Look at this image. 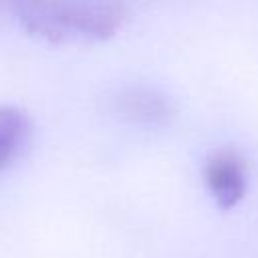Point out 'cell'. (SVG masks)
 Instances as JSON below:
<instances>
[{
	"mask_svg": "<svg viewBox=\"0 0 258 258\" xmlns=\"http://www.w3.org/2000/svg\"><path fill=\"white\" fill-rule=\"evenodd\" d=\"M32 133L30 119L24 111L0 105V169L10 165L28 145Z\"/></svg>",
	"mask_w": 258,
	"mask_h": 258,
	"instance_id": "3",
	"label": "cell"
},
{
	"mask_svg": "<svg viewBox=\"0 0 258 258\" xmlns=\"http://www.w3.org/2000/svg\"><path fill=\"white\" fill-rule=\"evenodd\" d=\"M204 179L222 208L234 206L246 189V161L232 149L222 147L208 155L204 163Z\"/></svg>",
	"mask_w": 258,
	"mask_h": 258,
	"instance_id": "2",
	"label": "cell"
},
{
	"mask_svg": "<svg viewBox=\"0 0 258 258\" xmlns=\"http://www.w3.org/2000/svg\"><path fill=\"white\" fill-rule=\"evenodd\" d=\"M119 109H121V113L133 117V119L155 121L165 115L167 105H165L163 97H159L157 93H151L145 89H135V91L125 93L119 99Z\"/></svg>",
	"mask_w": 258,
	"mask_h": 258,
	"instance_id": "4",
	"label": "cell"
},
{
	"mask_svg": "<svg viewBox=\"0 0 258 258\" xmlns=\"http://www.w3.org/2000/svg\"><path fill=\"white\" fill-rule=\"evenodd\" d=\"M10 8L28 32L52 42L105 38L125 18L119 2H18Z\"/></svg>",
	"mask_w": 258,
	"mask_h": 258,
	"instance_id": "1",
	"label": "cell"
}]
</instances>
